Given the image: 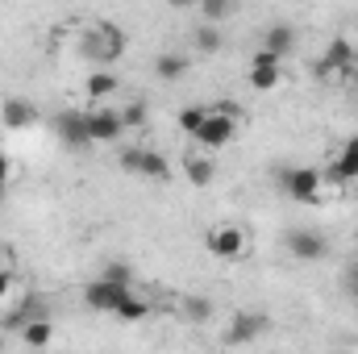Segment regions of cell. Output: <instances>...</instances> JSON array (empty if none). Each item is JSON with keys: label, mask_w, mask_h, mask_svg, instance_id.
Segmentation results:
<instances>
[{"label": "cell", "mask_w": 358, "mask_h": 354, "mask_svg": "<svg viewBox=\"0 0 358 354\" xmlns=\"http://www.w3.org/2000/svg\"><path fill=\"white\" fill-rule=\"evenodd\" d=\"M84 59H92L100 71L104 67H113V63H121V55L129 50V34L121 29V25H113V21H100L92 34H84Z\"/></svg>", "instance_id": "cell-1"}, {"label": "cell", "mask_w": 358, "mask_h": 354, "mask_svg": "<svg viewBox=\"0 0 358 354\" xmlns=\"http://www.w3.org/2000/svg\"><path fill=\"white\" fill-rule=\"evenodd\" d=\"M358 63V55H355V46L346 42V38H329V46H325V55L317 59V80H355V67Z\"/></svg>", "instance_id": "cell-2"}, {"label": "cell", "mask_w": 358, "mask_h": 354, "mask_svg": "<svg viewBox=\"0 0 358 354\" xmlns=\"http://www.w3.org/2000/svg\"><path fill=\"white\" fill-rule=\"evenodd\" d=\"M275 183L296 200V204H317L321 200V171L317 167H279Z\"/></svg>", "instance_id": "cell-3"}, {"label": "cell", "mask_w": 358, "mask_h": 354, "mask_svg": "<svg viewBox=\"0 0 358 354\" xmlns=\"http://www.w3.org/2000/svg\"><path fill=\"white\" fill-rule=\"evenodd\" d=\"M55 138H59L63 146H71V150H80V146H92L88 113H80V108H63V113L55 117Z\"/></svg>", "instance_id": "cell-4"}, {"label": "cell", "mask_w": 358, "mask_h": 354, "mask_svg": "<svg viewBox=\"0 0 358 354\" xmlns=\"http://www.w3.org/2000/svg\"><path fill=\"white\" fill-rule=\"evenodd\" d=\"M271 330L267 313H238L229 325H225V346H246V342H259Z\"/></svg>", "instance_id": "cell-5"}, {"label": "cell", "mask_w": 358, "mask_h": 354, "mask_svg": "<svg viewBox=\"0 0 358 354\" xmlns=\"http://www.w3.org/2000/svg\"><path fill=\"white\" fill-rule=\"evenodd\" d=\"M234 134H238V117H225V113H213V108H208V121L200 125L196 146H204V150H221V146L234 142Z\"/></svg>", "instance_id": "cell-6"}, {"label": "cell", "mask_w": 358, "mask_h": 354, "mask_svg": "<svg viewBox=\"0 0 358 354\" xmlns=\"http://www.w3.org/2000/svg\"><path fill=\"white\" fill-rule=\"evenodd\" d=\"M283 246H287V255L300 259V263H321V259L329 255V242H325L321 234H313V229H287Z\"/></svg>", "instance_id": "cell-7"}, {"label": "cell", "mask_w": 358, "mask_h": 354, "mask_svg": "<svg viewBox=\"0 0 358 354\" xmlns=\"http://www.w3.org/2000/svg\"><path fill=\"white\" fill-rule=\"evenodd\" d=\"M88 134H92V142H117V138L125 134L121 108H108V104L88 108Z\"/></svg>", "instance_id": "cell-8"}, {"label": "cell", "mask_w": 358, "mask_h": 354, "mask_svg": "<svg viewBox=\"0 0 358 354\" xmlns=\"http://www.w3.org/2000/svg\"><path fill=\"white\" fill-rule=\"evenodd\" d=\"M125 296H129V288H117V283H108V279H100V275L84 288V304H88L92 313H117Z\"/></svg>", "instance_id": "cell-9"}, {"label": "cell", "mask_w": 358, "mask_h": 354, "mask_svg": "<svg viewBox=\"0 0 358 354\" xmlns=\"http://www.w3.org/2000/svg\"><path fill=\"white\" fill-rule=\"evenodd\" d=\"M204 246H208V255H217V259H238V255L246 250V229H238V225H217V229H208Z\"/></svg>", "instance_id": "cell-10"}, {"label": "cell", "mask_w": 358, "mask_h": 354, "mask_svg": "<svg viewBox=\"0 0 358 354\" xmlns=\"http://www.w3.org/2000/svg\"><path fill=\"white\" fill-rule=\"evenodd\" d=\"M246 80H250V88L255 92H271L279 88V80H283V63L267 55V50H255V59H250V71H246Z\"/></svg>", "instance_id": "cell-11"}, {"label": "cell", "mask_w": 358, "mask_h": 354, "mask_svg": "<svg viewBox=\"0 0 358 354\" xmlns=\"http://www.w3.org/2000/svg\"><path fill=\"white\" fill-rule=\"evenodd\" d=\"M0 121H4L8 129H29V125L38 121V113H34V104H29L25 96H8V100L0 104Z\"/></svg>", "instance_id": "cell-12"}, {"label": "cell", "mask_w": 358, "mask_h": 354, "mask_svg": "<svg viewBox=\"0 0 358 354\" xmlns=\"http://www.w3.org/2000/svg\"><path fill=\"white\" fill-rule=\"evenodd\" d=\"M259 50H267V55H275L279 63L296 50V29L292 25H267V34H263V46Z\"/></svg>", "instance_id": "cell-13"}, {"label": "cell", "mask_w": 358, "mask_h": 354, "mask_svg": "<svg viewBox=\"0 0 358 354\" xmlns=\"http://www.w3.org/2000/svg\"><path fill=\"white\" fill-rule=\"evenodd\" d=\"M329 179H338V183L358 179V134H355V138H346L342 155H338V159H334V167H329Z\"/></svg>", "instance_id": "cell-14"}, {"label": "cell", "mask_w": 358, "mask_h": 354, "mask_svg": "<svg viewBox=\"0 0 358 354\" xmlns=\"http://www.w3.org/2000/svg\"><path fill=\"white\" fill-rule=\"evenodd\" d=\"M155 76H159L163 84H176V80L187 76V59H183L179 50H163V55L155 59Z\"/></svg>", "instance_id": "cell-15"}, {"label": "cell", "mask_w": 358, "mask_h": 354, "mask_svg": "<svg viewBox=\"0 0 358 354\" xmlns=\"http://www.w3.org/2000/svg\"><path fill=\"white\" fill-rule=\"evenodd\" d=\"M50 338H55V325H50V317L21 325V342H25V346H34V351H46V346H50Z\"/></svg>", "instance_id": "cell-16"}, {"label": "cell", "mask_w": 358, "mask_h": 354, "mask_svg": "<svg viewBox=\"0 0 358 354\" xmlns=\"http://www.w3.org/2000/svg\"><path fill=\"white\" fill-rule=\"evenodd\" d=\"M183 176L192 179L196 187H208L213 176H217V167H213V159H208V155H192V159H183Z\"/></svg>", "instance_id": "cell-17"}, {"label": "cell", "mask_w": 358, "mask_h": 354, "mask_svg": "<svg viewBox=\"0 0 358 354\" xmlns=\"http://www.w3.org/2000/svg\"><path fill=\"white\" fill-rule=\"evenodd\" d=\"M138 176H146V179H171V163H167V155H159V150H146V146H142Z\"/></svg>", "instance_id": "cell-18"}, {"label": "cell", "mask_w": 358, "mask_h": 354, "mask_svg": "<svg viewBox=\"0 0 358 354\" xmlns=\"http://www.w3.org/2000/svg\"><path fill=\"white\" fill-rule=\"evenodd\" d=\"M84 88H88V100H108V96H117V88H121V80H117L113 71H92Z\"/></svg>", "instance_id": "cell-19"}, {"label": "cell", "mask_w": 358, "mask_h": 354, "mask_svg": "<svg viewBox=\"0 0 358 354\" xmlns=\"http://www.w3.org/2000/svg\"><path fill=\"white\" fill-rule=\"evenodd\" d=\"M179 309H183V317H187L192 325L213 321V300H208V296H183V300H179Z\"/></svg>", "instance_id": "cell-20"}, {"label": "cell", "mask_w": 358, "mask_h": 354, "mask_svg": "<svg viewBox=\"0 0 358 354\" xmlns=\"http://www.w3.org/2000/svg\"><path fill=\"white\" fill-rule=\"evenodd\" d=\"M150 309H155L150 300H142V296H134V292H129L113 317H121V321H146V317H150Z\"/></svg>", "instance_id": "cell-21"}, {"label": "cell", "mask_w": 358, "mask_h": 354, "mask_svg": "<svg viewBox=\"0 0 358 354\" xmlns=\"http://www.w3.org/2000/svg\"><path fill=\"white\" fill-rule=\"evenodd\" d=\"M42 317H46V304H42V296H25V304H21L13 317H8V325H17V330H21V325H29V321H42Z\"/></svg>", "instance_id": "cell-22"}, {"label": "cell", "mask_w": 358, "mask_h": 354, "mask_svg": "<svg viewBox=\"0 0 358 354\" xmlns=\"http://www.w3.org/2000/svg\"><path fill=\"white\" fill-rule=\"evenodd\" d=\"M121 121H125V129H142V125L150 121V104H146V100H129V104L121 108Z\"/></svg>", "instance_id": "cell-23"}, {"label": "cell", "mask_w": 358, "mask_h": 354, "mask_svg": "<svg viewBox=\"0 0 358 354\" xmlns=\"http://www.w3.org/2000/svg\"><path fill=\"white\" fill-rule=\"evenodd\" d=\"M204 121H208V104H192V108H183V113H179V129H183V134H192V138L200 134V125H204Z\"/></svg>", "instance_id": "cell-24"}, {"label": "cell", "mask_w": 358, "mask_h": 354, "mask_svg": "<svg viewBox=\"0 0 358 354\" xmlns=\"http://www.w3.org/2000/svg\"><path fill=\"white\" fill-rule=\"evenodd\" d=\"M100 279H108V283H117V288H129V283H134V271H129V263H108L100 271Z\"/></svg>", "instance_id": "cell-25"}, {"label": "cell", "mask_w": 358, "mask_h": 354, "mask_svg": "<svg viewBox=\"0 0 358 354\" xmlns=\"http://www.w3.org/2000/svg\"><path fill=\"white\" fill-rule=\"evenodd\" d=\"M196 46H200L204 55H217V50H221V34H217V25H200V29H196Z\"/></svg>", "instance_id": "cell-26"}, {"label": "cell", "mask_w": 358, "mask_h": 354, "mask_svg": "<svg viewBox=\"0 0 358 354\" xmlns=\"http://www.w3.org/2000/svg\"><path fill=\"white\" fill-rule=\"evenodd\" d=\"M200 13H204V21H208V25H217V21H225L234 8H229L225 0H204V4H200Z\"/></svg>", "instance_id": "cell-27"}, {"label": "cell", "mask_w": 358, "mask_h": 354, "mask_svg": "<svg viewBox=\"0 0 358 354\" xmlns=\"http://www.w3.org/2000/svg\"><path fill=\"white\" fill-rule=\"evenodd\" d=\"M138 163H142V146H129V150H121V167H125L129 176H138Z\"/></svg>", "instance_id": "cell-28"}, {"label": "cell", "mask_w": 358, "mask_h": 354, "mask_svg": "<svg viewBox=\"0 0 358 354\" xmlns=\"http://www.w3.org/2000/svg\"><path fill=\"white\" fill-rule=\"evenodd\" d=\"M8 292H13V267H8V271H0V300H4Z\"/></svg>", "instance_id": "cell-29"}, {"label": "cell", "mask_w": 358, "mask_h": 354, "mask_svg": "<svg viewBox=\"0 0 358 354\" xmlns=\"http://www.w3.org/2000/svg\"><path fill=\"white\" fill-rule=\"evenodd\" d=\"M8 176H13V167H8V155H4V150H0V187H4V183H8Z\"/></svg>", "instance_id": "cell-30"}, {"label": "cell", "mask_w": 358, "mask_h": 354, "mask_svg": "<svg viewBox=\"0 0 358 354\" xmlns=\"http://www.w3.org/2000/svg\"><path fill=\"white\" fill-rule=\"evenodd\" d=\"M350 279H355V283H358V263H355V267H350Z\"/></svg>", "instance_id": "cell-31"}, {"label": "cell", "mask_w": 358, "mask_h": 354, "mask_svg": "<svg viewBox=\"0 0 358 354\" xmlns=\"http://www.w3.org/2000/svg\"><path fill=\"white\" fill-rule=\"evenodd\" d=\"M0 271H8V263H4V250H0Z\"/></svg>", "instance_id": "cell-32"}, {"label": "cell", "mask_w": 358, "mask_h": 354, "mask_svg": "<svg viewBox=\"0 0 358 354\" xmlns=\"http://www.w3.org/2000/svg\"><path fill=\"white\" fill-rule=\"evenodd\" d=\"M350 84H355V96H358V71H355V80H350Z\"/></svg>", "instance_id": "cell-33"}, {"label": "cell", "mask_w": 358, "mask_h": 354, "mask_svg": "<svg viewBox=\"0 0 358 354\" xmlns=\"http://www.w3.org/2000/svg\"><path fill=\"white\" fill-rule=\"evenodd\" d=\"M355 300H358V283H355Z\"/></svg>", "instance_id": "cell-34"}, {"label": "cell", "mask_w": 358, "mask_h": 354, "mask_svg": "<svg viewBox=\"0 0 358 354\" xmlns=\"http://www.w3.org/2000/svg\"><path fill=\"white\" fill-rule=\"evenodd\" d=\"M0 200H4V187H0Z\"/></svg>", "instance_id": "cell-35"}]
</instances>
